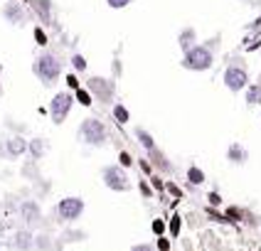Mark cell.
Instances as JSON below:
<instances>
[{"instance_id":"obj_1","label":"cell","mask_w":261,"mask_h":251,"mask_svg":"<svg viewBox=\"0 0 261 251\" xmlns=\"http://www.w3.org/2000/svg\"><path fill=\"white\" fill-rule=\"evenodd\" d=\"M32 74L42 81V87L52 89L59 81V76H62V59L55 52L44 49L42 54L35 59V64H32Z\"/></svg>"},{"instance_id":"obj_2","label":"cell","mask_w":261,"mask_h":251,"mask_svg":"<svg viewBox=\"0 0 261 251\" xmlns=\"http://www.w3.org/2000/svg\"><path fill=\"white\" fill-rule=\"evenodd\" d=\"M212 64H215V52L210 44H192L182 57V67L192 72H207Z\"/></svg>"},{"instance_id":"obj_3","label":"cell","mask_w":261,"mask_h":251,"mask_svg":"<svg viewBox=\"0 0 261 251\" xmlns=\"http://www.w3.org/2000/svg\"><path fill=\"white\" fill-rule=\"evenodd\" d=\"M79 138H82L87 146L99 148L109 141V128H106V123H103L101 118L87 116L82 121V126H79Z\"/></svg>"},{"instance_id":"obj_4","label":"cell","mask_w":261,"mask_h":251,"mask_svg":"<svg viewBox=\"0 0 261 251\" xmlns=\"http://www.w3.org/2000/svg\"><path fill=\"white\" fill-rule=\"evenodd\" d=\"M84 209H87L84 200H82V197H74V194H69V197H62V200L57 202V207H55V214H57L59 221L72 224V221H76L82 214H84Z\"/></svg>"},{"instance_id":"obj_5","label":"cell","mask_w":261,"mask_h":251,"mask_svg":"<svg viewBox=\"0 0 261 251\" xmlns=\"http://www.w3.org/2000/svg\"><path fill=\"white\" fill-rule=\"evenodd\" d=\"M72 106H74L72 91H59V94H55L52 101H49V118H52V123L62 126L67 121V116L72 114Z\"/></svg>"},{"instance_id":"obj_6","label":"cell","mask_w":261,"mask_h":251,"mask_svg":"<svg viewBox=\"0 0 261 251\" xmlns=\"http://www.w3.org/2000/svg\"><path fill=\"white\" fill-rule=\"evenodd\" d=\"M101 180H103V185L114 192H128L130 190V180L121 165H103Z\"/></svg>"},{"instance_id":"obj_7","label":"cell","mask_w":261,"mask_h":251,"mask_svg":"<svg viewBox=\"0 0 261 251\" xmlns=\"http://www.w3.org/2000/svg\"><path fill=\"white\" fill-rule=\"evenodd\" d=\"M87 91L91 94V99H99L101 103H111L114 101V94H116V87L106 76H89Z\"/></svg>"},{"instance_id":"obj_8","label":"cell","mask_w":261,"mask_h":251,"mask_svg":"<svg viewBox=\"0 0 261 251\" xmlns=\"http://www.w3.org/2000/svg\"><path fill=\"white\" fill-rule=\"evenodd\" d=\"M224 87L229 91H234V94H239V91H244L249 87V72L239 62H229L227 64V69H224Z\"/></svg>"},{"instance_id":"obj_9","label":"cell","mask_w":261,"mask_h":251,"mask_svg":"<svg viewBox=\"0 0 261 251\" xmlns=\"http://www.w3.org/2000/svg\"><path fill=\"white\" fill-rule=\"evenodd\" d=\"M3 153H5V158H20V155L28 153V141L22 135H10L3 143Z\"/></svg>"},{"instance_id":"obj_10","label":"cell","mask_w":261,"mask_h":251,"mask_svg":"<svg viewBox=\"0 0 261 251\" xmlns=\"http://www.w3.org/2000/svg\"><path fill=\"white\" fill-rule=\"evenodd\" d=\"M3 17H5L8 22H13V25H22L28 13H25V8H22L17 0H10V3L3 8Z\"/></svg>"},{"instance_id":"obj_11","label":"cell","mask_w":261,"mask_h":251,"mask_svg":"<svg viewBox=\"0 0 261 251\" xmlns=\"http://www.w3.org/2000/svg\"><path fill=\"white\" fill-rule=\"evenodd\" d=\"M20 217H22L25 224H37L42 219V209H40V205L35 200H28V202L20 205Z\"/></svg>"},{"instance_id":"obj_12","label":"cell","mask_w":261,"mask_h":251,"mask_svg":"<svg viewBox=\"0 0 261 251\" xmlns=\"http://www.w3.org/2000/svg\"><path fill=\"white\" fill-rule=\"evenodd\" d=\"M32 232H28V229H20V232H15L13 234V249H17V251H30L32 249Z\"/></svg>"},{"instance_id":"obj_13","label":"cell","mask_w":261,"mask_h":251,"mask_svg":"<svg viewBox=\"0 0 261 251\" xmlns=\"http://www.w3.org/2000/svg\"><path fill=\"white\" fill-rule=\"evenodd\" d=\"M227 160L232 162V165H244L249 160V153L244 146H239V143H232L229 150H227Z\"/></svg>"},{"instance_id":"obj_14","label":"cell","mask_w":261,"mask_h":251,"mask_svg":"<svg viewBox=\"0 0 261 251\" xmlns=\"http://www.w3.org/2000/svg\"><path fill=\"white\" fill-rule=\"evenodd\" d=\"M30 5H32V10H35V15L42 20L44 25H49V20H52V10H49V0H30Z\"/></svg>"},{"instance_id":"obj_15","label":"cell","mask_w":261,"mask_h":251,"mask_svg":"<svg viewBox=\"0 0 261 251\" xmlns=\"http://www.w3.org/2000/svg\"><path fill=\"white\" fill-rule=\"evenodd\" d=\"M28 153L32 155V160H40L42 155H47V138H32V141H28Z\"/></svg>"},{"instance_id":"obj_16","label":"cell","mask_w":261,"mask_h":251,"mask_svg":"<svg viewBox=\"0 0 261 251\" xmlns=\"http://www.w3.org/2000/svg\"><path fill=\"white\" fill-rule=\"evenodd\" d=\"M133 133H136V141L141 143V148H143V150H148V153H153V150H155V138L145 131V128H136Z\"/></svg>"},{"instance_id":"obj_17","label":"cell","mask_w":261,"mask_h":251,"mask_svg":"<svg viewBox=\"0 0 261 251\" xmlns=\"http://www.w3.org/2000/svg\"><path fill=\"white\" fill-rule=\"evenodd\" d=\"M111 116H114V121H116L118 126L130 123V111L123 106V103H114V106H111Z\"/></svg>"},{"instance_id":"obj_18","label":"cell","mask_w":261,"mask_h":251,"mask_svg":"<svg viewBox=\"0 0 261 251\" xmlns=\"http://www.w3.org/2000/svg\"><path fill=\"white\" fill-rule=\"evenodd\" d=\"M244 99L249 106H261V84H249Z\"/></svg>"},{"instance_id":"obj_19","label":"cell","mask_w":261,"mask_h":251,"mask_svg":"<svg viewBox=\"0 0 261 251\" xmlns=\"http://www.w3.org/2000/svg\"><path fill=\"white\" fill-rule=\"evenodd\" d=\"M192 44H197V35H195L192 27H185L180 32V47H182V52H188Z\"/></svg>"},{"instance_id":"obj_20","label":"cell","mask_w":261,"mask_h":251,"mask_svg":"<svg viewBox=\"0 0 261 251\" xmlns=\"http://www.w3.org/2000/svg\"><path fill=\"white\" fill-rule=\"evenodd\" d=\"M188 182L190 185H204V173L197 165H190L188 168Z\"/></svg>"},{"instance_id":"obj_21","label":"cell","mask_w":261,"mask_h":251,"mask_svg":"<svg viewBox=\"0 0 261 251\" xmlns=\"http://www.w3.org/2000/svg\"><path fill=\"white\" fill-rule=\"evenodd\" d=\"M91 94H89L84 87H79L76 91H74V103H82V106H91Z\"/></svg>"},{"instance_id":"obj_22","label":"cell","mask_w":261,"mask_h":251,"mask_svg":"<svg viewBox=\"0 0 261 251\" xmlns=\"http://www.w3.org/2000/svg\"><path fill=\"white\" fill-rule=\"evenodd\" d=\"M32 249H35V251H49V249H52V246H49V236H47V234L35 236V239H32Z\"/></svg>"},{"instance_id":"obj_23","label":"cell","mask_w":261,"mask_h":251,"mask_svg":"<svg viewBox=\"0 0 261 251\" xmlns=\"http://www.w3.org/2000/svg\"><path fill=\"white\" fill-rule=\"evenodd\" d=\"M72 67H74V72H79V74H84L87 72V59L82 57V54H72Z\"/></svg>"},{"instance_id":"obj_24","label":"cell","mask_w":261,"mask_h":251,"mask_svg":"<svg viewBox=\"0 0 261 251\" xmlns=\"http://www.w3.org/2000/svg\"><path fill=\"white\" fill-rule=\"evenodd\" d=\"M118 162H121V168H123V170L133 165V158H130L128 150H121V153H118Z\"/></svg>"},{"instance_id":"obj_25","label":"cell","mask_w":261,"mask_h":251,"mask_svg":"<svg viewBox=\"0 0 261 251\" xmlns=\"http://www.w3.org/2000/svg\"><path fill=\"white\" fill-rule=\"evenodd\" d=\"M168 227H170V236H177L180 234V214H173V219H170V224H168Z\"/></svg>"},{"instance_id":"obj_26","label":"cell","mask_w":261,"mask_h":251,"mask_svg":"<svg viewBox=\"0 0 261 251\" xmlns=\"http://www.w3.org/2000/svg\"><path fill=\"white\" fill-rule=\"evenodd\" d=\"M32 35H35V42L40 44V47H47V35L42 32V27H35L32 30Z\"/></svg>"},{"instance_id":"obj_27","label":"cell","mask_w":261,"mask_h":251,"mask_svg":"<svg viewBox=\"0 0 261 251\" xmlns=\"http://www.w3.org/2000/svg\"><path fill=\"white\" fill-rule=\"evenodd\" d=\"M155 249L158 251H170V239L163 234V236H158V244H155Z\"/></svg>"},{"instance_id":"obj_28","label":"cell","mask_w":261,"mask_h":251,"mask_svg":"<svg viewBox=\"0 0 261 251\" xmlns=\"http://www.w3.org/2000/svg\"><path fill=\"white\" fill-rule=\"evenodd\" d=\"M109 3V8H114V10H123L128 3H133V0H106Z\"/></svg>"},{"instance_id":"obj_29","label":"cell","mask_w":261,"mask_h":251,"mask_svg":"<svg viewBox=\"0 0 261 251\" xmlns=\"http://www.w3.org/2000/svg\"><path fill=\"white\" fill-rule=\"evenodd\" d=\"M165 227H168V224H165L163 219H155V221H153V232H155L158 236L165 234Z\"/></svg>"},{"instance_id":"obj_30","label":"cell","mask_w":261,"mask_h":251,"mask_svg":"<svg viewBox=\"0 0 261 251\" xmlns=\"http://www.w3.org/2000/svg\"><path fill=\"white\" fill-rule=\"evenodd\" d=\"M67 87L72 89V91L79 89V79H76V74H67Z\"/></svg>"},{"instance_id":"obj_31","label":"cell","mask_w":261,"mask_h":251,"mask_svg":"<svg viewBox=\"0 0 261 251\" xmlns=\"http://www.w3.org/2000/svg\"><path fill=\"white\" fill-rule=\"evenodd\" d=\"M138 165H141V170H143V173H145L148 177L153 175V165H150V162L145 160V158H143V160H138Z\"/></svg>"},{"instance_id":"obj_32","label":"cell","mask_w":261,"mask_h":251,"mask_svg":"<svg viewBox=\"0 0 261 251\" xmlns=\"http://www.w3.org/2000/svg\"><path fill=\"white\" fill-rule=\"evenodd\" d=\"M130 251H158V249H155V244H136Z\"/></svg>"},{"instance_id":"obj_33","label":"cell","mask_w":261,"mask_h":251,"mask_svg":"<svg viewBox=\"0 0 261 251\" xmlns=\"http://www.w3.org/2000/svg\"><path fill=\"white\" fill-rule=\"evenodd\" d=\"M207 200H210V202H212V205L217 207V205H222V197H219L217 192H210V197H207Z\"/></svg>"},{"instance_id":"obj_34","label":"cell","mask_w":261,"mask_h":251,"mask_svg":"<svg viewBox=\"0 0 261 251\" xmlns=\"http://www.w3.org/2000/svg\"><path fill=\"white\" fill-rule=\"evenodd\" d=\"M150 180H153V185H155V187H158V190H163V187H165V185H163V182H160V177L150 175Z\"/></svg>"},{"instance_id":"obj_35","label":"cell","mask_w":261,"mask_h":251,"mask_svg":"<svg viewBox=\"0 0 261 251\" xmlns=\"http://www.w3.org/2000/svg\"><path fill=\"white\" fill-rule=\"evenodd\" d=\"M141 192H143V197H150V187L145 182H141Z\"/></svg>"}]
</instances>
